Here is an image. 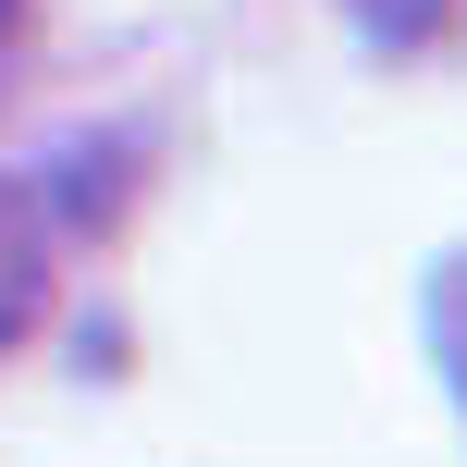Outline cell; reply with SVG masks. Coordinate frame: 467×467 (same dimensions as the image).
Listing matches in <instances>:
<instances>
[{
  "label": "cell",
  "instance_id": "cell-1",
  "mask_svg": "<svg viewBox=\"0 0 467 467\" xmlns=\"http://www.w3.org/2000/svg\"><path fill=\"white\" fill-rule=\"evenodd\" d=\"M37 320H49V210H37V185L0 172V357Z\"/></svg>",
  "mask_w": 467,
  "mask_h": 467
},
{
  "label": "cell",
  "instance_id": "cell-2",
  "mask_svg": "<svg viewBox=\"0 0 467 467\" xmlns=\"http://www.w3.org/2000/svg\"><path fill=\"white\" fill-rule=\"evenodd\" d=\"M431 345H443V381H455V406H467V258L431 271Z\"/></svg>",
  "mask_w": 467,
  "mask_h": 467
},
{
  "label": "cell",
  "instance_id": "cell-3",
  "mask_svg": "<svg viewBox=\"0 0 467 467\" xmlns=\"http://www.w3.org/2000/svg\"><path fill=\"white\" fill-rule=\"evenodd\" d=\"M13 13H25V0H0V37H13Z\"/></svg>",
  "mask_w": 467,
  "mask_h": 467
}]
</instances>
